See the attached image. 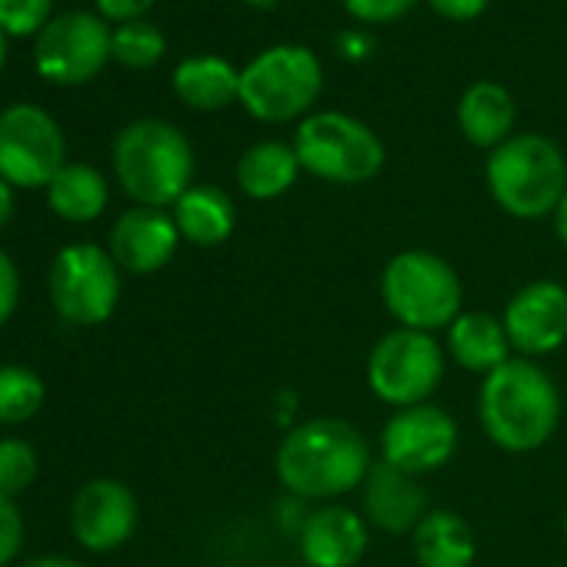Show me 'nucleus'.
Returning <instances> with one entry per match:
<instances>
[{"label":"nucleus","mask_w":567,"mask_h":567,"mask_svg":"<svg viewBox=\"0 0 567 567\" xmlns=\"http://www.w3.org/2000/svg\"><path fill=\"white\" fill-rule=\"evenodd\" d=\"M24 547V517L11 497L0 494V567H11Z\"/></svg>","instance_id":"29"},{"label":"nucleus","mask_w":567,"mask_h":567,"mask_svg":"<svg viewBox=\"0 0 567 567\" xmlns=\"http://www.w3.org/2000/svg\"><path fill=\"white\" fill-rule=\"evenodd\" d=\"M501 321L517 358H547L567 341V288L557 280H530L507 301Z\"/></svg>","instance_id":"13"},{"label":"nucleus","mask_w":567,"mask_h":567,"mask_svg":"<svg viewBox=\"0 0 567 567\" xmlns=\"http://www.w3.org/2000/svg\"><path fill=\"white\" fill-rule=\"evenodd\" d=\"M447 354L457 368L487 378L504 361H511L504 321L484 311H461V318L447 328Z\"/></svg>","instance_id":"18"},{"label":"nucleus","mask_w":567,"mask_h":567,"mask_svg":"<svg viewBox=\"0 0 567 567\" xmlns=\"http://www.w3.org/2000/svg\"><path fill=\"white\" fill-rule=\"evenodd\" d=\"M177 244H181V230L174 224V214L137 204L114 220L107 250L121 270L147 277L171 264Z\"/></svg>","instance_id":"15"},{"label":"nucleus","mask_w":567,"mask_h":567,"mask_svg":"<svg viewBox=\"0 0 567 567\" xmlns=\"http://www.w3.org/2000/svg\"><path fill=\"white\" fill-rule=\"evenodd\" d=\"M18 567H84V564L74 557H64V554H44V557H34V560L18 564Z\"/></svg>","instance_id":"34"},{"label":"nucleus","mask_w":567,"mask_h":567,"mask_svg":"<svg viewBox=\"0 0 567 567\" xmlns=\"http://www.w3.org/2000/svg\"><path fill=\"white\" fill-rule=\"evenodd\" d=\"M174 224L181 230V240L194 247H217L234 234L237 210H234V200L220 187L194 184L174 204Z\"/></svg>","instance_id":"20"},{"label":"nucleus","mask_w":567,"mask_h":567,"mask_svg":"<svg viewBox=\"0 0 567 567\" xmlns=\"http://www.w3.org/2000/svg\"><path fill=\"white\" fill-rule=\"evenodd\" d=\"M38 471H41L38 451L24 437L0 441V494L11 501L21 497L38 481Z\"/></svg>","instance_id":"27"},{"label":"nucleus","mask_w":567,"mask_h":567,"mask_svg":"<svg viewBox=\"0 0 567 567\" xmlns=\"http://www.w3.org/2000/svg\"><path fill=\"white\" fill-rule=\"evenodd\" d=\"M295 151L301 171L328 184H368L384 167L381 137L364 121L341 111L305 117L295 137Z\"/></svg>","instance_id":"7"},{"label":"nucleus","mask_w":567,"mask_h":567,"mask_svg":"<svg viewBox=\"0 0 567 567\" xmlns=\"http://www.w3.org/2000/svg\"><path fill=\"white\" fill-rule=\"evenodd\" d=\"M51 0H0V31L4 34H41L48 28Z\"/></svg>","instance_id":"28"},{"label":"nucleus","mask_w":567,"mask_h":567,"mask_svg":"<svg viewBox=\"0 0 567 567\" xmlns=\"http://www.w3.org/2000/svg\"><path fill=\"white\" fill-rule=\"evenodd\" d=\"M48 204L71 224H91L107 207V181L91 164H64L48 184Z\"/></svg>","instance_id":"24"},{"label":"nucleus","mask_w":567,"mask_h":567,"mask_svg":"<svg viewBox=\"0 0 567 567\" xmlns=\"http://www.w3.org/2000/svg\"><path fill=\"white\" fill-rule=\"evenodd\" d=\"M431 511L421 477L378 461L364 481V520L384 534H414Z\"/></svg>","instance_id":"17"},{"label":"nucleus","mask_w":567,"mask_h":567,"mask_svg":"<svg viewBox=\"0 0 567 567\" xmlns=\"http://www.w3.org/2000/svg\"><path fill=\"white\" fill-rule=\"evenodd\" d=\"M4 58H8V41H4V31H0V68H4Z\"/></svg>","instance_id":"37"},{"label":"nucleus","mask_w":567,"mask_h":567,"mask_svg":"<svg viewBox=\"0 0 567 567\" xmlns=\"http://www.w3.org/2000/svg\"><path fill=\"white\" fill-rule=\"evenodd\" d=\"M164 51H167L164 34L147 21H127L111 34V58L134 71L154 68L164 58Z\"/></svg>","instance_id":"26"},{"label":"nucleus","mask_w":567,"mask_h":567,"mask_svg":"<svg viewBox=\"0 0 567 567\" xmlns=\"http://www.w3.org/2000/svg\"><path fill=\"white\" fill-rule=\"evenodd\" d=\"M137 527V497L114 477L87 481L71 501V530L94 554L117 550Z\"/></svg>","instance_id":"14"},{"label":"nucleus","mask_w":567,"mask_h":567,"mask_svg":"<svg viewBox=\"0 0 567 567\" xmlns=\"http://www.w3.org/2000/svg\"><path fill=\"white\" fill-rule=\"evenodd\" d=\"M368 540L371 524L344 504L308 511V520L298 530V550L308 567H358L368 554Z\"/></svg>","instance_id":"16"},{"label":"nucleus","mask_w":567,"mask_h":567,"mask_svg":"<svg viewBox=\"0 0 567 567\" xmlns=\"http://www.w3.org/2000/svg\"><path fill=\"white\" fill-rule=\"evenodd\" d=\"M447 371L444 348L434 334L394 328L388 331L368 354V388L371 394L401 411L414 404H427L441 388Z\"/></svg>","instance_id":"8"},{"label":"nucleus","mask_w":567,"mask_h":567,"mask_svg":"<svg viewBox=\"0 0 567 567\" xmlns=\"http://www.w3.org/2000/svg\"><path fill=\"white\" fill-rule=\"evenodd\" d=\"M457 124H461L464 137L474 147L494 151L507 137H514L511 134V127H514V101L501 84H491V81L471 84L464 91L461 104H457Z\"/></svg>","instance_id":"22"},{"label":"nucleus","mask_w":567,"mask_h":567,"mask_svg":"<svg viewBox=\"0 0 567 567\" xmlns=\"http://www.w3.org/2000/svg\"><path fill=\"white\" fill-rule=\"evenodd\" d=\"M550 217H554V230H557L560 244L567 247V190H564V197H560V204H557V210Z\"/></svg>","instance_id":"36"},{"label":"nucleus","mask_w":567,"mask_h":567,"mask_svg":"<svg viewBox=\"0 0 567 567\" xmlns=\"http://www.w3.org/2000/svg\"><path fill=\"white\" fill-rule=\"evenodd\" d=\"M14 214V187L0 177V227H4Z\"/></svg>","instance_id":"35"},{"label":"nucleus","mask_w":567,"mask_h":567,"mask_svg":"<svg viewBox=\"0 0 567 567\" xmlns=\"http://www.w3.org/2000/svg\"><path fill=\"white\" fill-rule=\"evenodd\" d=\"M154 8V0H97V11L104 18H114L121 24L137 21L141 14H147Z\"/></svg>","instance_id":"32"},{"label":"nucleus","mask_w":567,"mask_h":567,"mask_svg":"<svg viewBox=\"0 0 567 567\" xmlns=\"http://www.w3.org/2000/svg\"><path fill=\"white\" fill-rule=\"evenodd\" d=\"M414 557L421 567H471L477 557V540L471 524L447 507H431L411 534Z\"/></svg>","instance_id":"19"},{"label":"nucleus","mask_w":567,"mask_h":567,"mask_svg":"<svg viewBox=\"0 0 567 567\" xmlns=\"http://www.w3.org/2000/svg\"><path fill=\"white\" fill-rule=\"evenodd\" d=\"M111 58V31L97 14L87 11H71L54 21L38 34L34 44V64L44 81L71 87L84 84L94 74L104 71Z\"/></svg>","instance_id":"11"},{"label":"nucleus","mask_w":567,"mask_h":567,"mask_svg":"<svg viewBox=\"0 0 567 567\" xmlns=\"http://www.w3.org/2000/svg\"><path fill=\"white\" fill-rule=\"evenodd\" d=\"M487 187L494 204L517 217H550L567 190V161L544 134H514L487 157Z\"/></svg>","instance_id":"4"},{"label":"nucleus","mask_w":567,"mask_h":567,"mask_svg":"<svg viewBox=\"0 0 567 567\" xmlns=\"http://www.w3.org/2000/svg\"><path fill=\"white\" fill-rule=\"evenodd\" d=\"M174 91L187 107L220 111L240 97V71L224 58H187L174 71Z\"/></svg>","instance_id":"23"},{"label":"nucleus","mask_w":567,"mask_h":567,"mask_svg":"<svg viewBox=\"0 0 567 567\" xmlns=\"http://www.w3.org/2000/svg\"><path fill=\"white\" fill-rule=\"evenodd\" d=\"M477 417L484 434L507 454L544 447L560 424V391L530 358H511L481 381Z\"/></svg>","instance_id":"2"},{"label":"nucleus","mask_w":567,"mask_h":567,"mask_svg":"<svg viewBox=\"0 0 567 567\" xmlns=\"http://www.w3.org/2000/svg\"><path fill=\"white\" fill-rule=\"evenodd\" d=\"M114 174L141 207H174L194 177V151L187 137L157 117L127 124L114 141Z\"/></svg>","instance_id":"3"},{"label":"nucleus","mask_w":567,"mask_h":567,"mask_svg":"<svg viewBox=\"0 0 567 567\" xmlns=\"http://www.w3.org/2000/svg\"><path fill=\"white\" fill-rule=\"evenodd\" d=\"M417 0H344V8L351 11V18L364 21V24H388L398 21L401 14H408Z\"/></svg>","instance_id":"30"},{"label":"nucleus","mask_w":567,"mask_h":567,"mask_svg":"<svg viewBox=\"0 0 567 567\" xmlns=\"http://www.w3.org/2000/svg\"><path fill=\"white\" fill-rule=\"evenodd\" d=\"M388 315L411 331H447L461 318L464 288L457 270L431 250H401L381 274Z\"/></svg>","instance_id":"5"},{"label":"nucleus","mask_w":567,"mask_h":567,"mask_svg":"<svg viewBox=\"0 0 567 567\" xmlns=\"http://www.w3.org/2000/svg\"><path fill=\"white\" fill-rule=\"evenodd\" d=\"M431 8L447 21H474L477 14H484L487 0H431Z\"/></svg>","instance_id":"33"},{"label":"nucleus","mask_w":567,"mask_h":567,"mask_svg":"<svg viewBox=\"0 0 567 567\" xmlns=\"http://www.w3.org/2000/svg\"><path fill=\"white\" fill-rule=\"evenodd\" d=\"M48 388L38 371L0 364V424H24L44 408Z\"/></svg>","instance_id":"25"},{"label":"nucleus","mask_w":567,"mask_h":567,"mask_svg":"<svg viewBox=\"0 0 567 567\" xmlns=\"http://www.w3.org/2000/svg\"><path fill=\"white\" fill-rule=\"evenodd\" d=\"M324 87V71L308 48H270L240 71V104L264 124H288L311 111Z\"/></svg>","instance_id":"6"},{"label":"nucleus","mask_w":567,"mask_h":567,"mask_svg":"<svg viewBox=\"0 0 567 567\" xmlns=\"http://www.w3.org/2000/svg\"><path fill=\"white\" fill-rule=\"evenodd\" d=\"M301 174V161L295 144L260 141L237 161V187L250 200H277L284 197Z\"/></svg>","instance_id":"21"},{"label":"nucleus","mask_w":567,"mask_h":567,"mask_svg":"<svg viewBox=\"0 0 567 567\" xmlns=\"http://www.w3.org/2000/svg\"><path fill=\"white\" fill-rule=\"evenodd\" d=\"M64 157V131L44 107L14 104L0 114V177L11 187H48Z\"/></svg>","instance_id":"10"},{"label":"nucleus","mask_w":567,"mask_h":567,"mask_svg":"<svg viewBox=\"0 0 567 567\" xmlns=\"http://www.w3.org/2000/svg\"><path fill=\"white\" fill-rule=\"evenodd\" d=\"M51 305L61 321L78 328H94L111 321L121 301V267L111 250L97 244L64 247L48 274Z\"/></svg>","instance_id":"9"},{"label":"nucleus","mask_w":567,"mask_h":567,"mask_svg":"<svg viewBox=\"0 0 567 567\" xmlns=\"http://www.w3.org/2000/svg\"><path fill=\"white\" fill-rule=\"evenodd\" d=\"M564 537H567V511H564Z\"/></svg>","instance_id":"38"},{"label":"nucleus","mask_w":567,"mask_h":567,"mask_svg":"<svg viewBox=\"0 0 567 567\" xmlns=\"http://www.w3.org/2000/svg\"><path fill=\"white\" fill-rule=\"evenodd\" d=\"M18 298H21L18 264L11 260L8 250H0V328H4L11 321V315L18 311Z\"/></svg>","instance_id":"31"},{"label":"nucleus","mask_w":567,"mask_h":567,"mask_svg":"<svg viewBox=\"0 0 567 567\" xmlns=\"http://www.w3.org/2000/svg\"><path fill=\"white\" fill-rule=\"evenodd\" d=\"M368 437L341 417H311L291 424L284 434L274 471L291 497L298 501H334L364 487L371 474Z\"/></svg>","instance_id":"1"},{"label":"nucleus","mask_w":567,"mask_h":567,"mask_svg":"<svg viewBox=\"0 0 567 567\" xmlns=\"http://www.w3.org/2000/svg\"><path fill=\"white\" fill-rule=\"evenodd\" d=\"M461 444V431L457 421L437 408V404H414V408H401L388 417L384 431H381V461L424 477L431 471H441Z\"/></svg>","instance_id":"12"}]
</instances>
